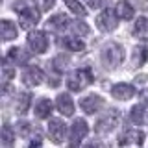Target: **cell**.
Here are the masks:
<instances>
[{
	"instance_id": "obj_8",
	"label": "cell",
	"mask_w": 148,
	"mask_h": 148,
	"mask_svg": "<svg viewBox=\"0 0 148 148\" xmlns=\"http://www.w3.org/2000/svg\"><path fill=\"white\" fill-rule=\"evenodd\" d=\"M43 80H45V72L41 71L39 67H26L24 72H22V82H24V85H28V87L39 85Z\"/></svg>"
},
{
	"instance_id": "obj_20",
	"label": "cell",
	"mask_w": 148,
	"mask_h": 148,
	"mask_svg": "<svg viewBox=\"0 0 148 148\" xmlns=\"http://www.w3.org/2000/svg\"><path fill=\"white\" fill-rule=\"evenodd\" d=\"M148 59V48L145 45H139L133 48V65L135 67H141V65H145Z\"/></svg>"
},
{
	"instance_id": "obj_6",
	"label": "cell",
	"mask_w": 148,
	"mask_h": 148,
	"mask_svg": "<svg viewBox=\"0 0 148 148\" xmlns=\"http://www.w3.org/2000/svg\"><path fill=\"white\" fill-rule=\"evenodd\" d=\"M71 145L72 146H78L82 143V139L89 133V128H87V122L83 119H74L72 122V128H71Z\"/></svg>"
},
{
	"instance_id": "obj_27",
	"label": "cell",
	"mask_w": 148,
	"mask_h": 148,
	"mask_svg": "<svg viewBox=\"0 0 148 148\" xmlns=\"http://www.w3.org/2000/svg\"><path fill=\"white\" fill-rule=\"evenodd\" d=\"M69 63H71V59H69L67 56H56L54 58V69L58 72H63L65 69L69 67Z\"/></svg>"
},
{
	"instance_id": "obj_1",
	"label": "cell",
	"mask_w": 148,
	"mask_h": 148,
	"mask_svg": "<svg viewBox=\"0 0 148 148\" xmlns=\"http://www.w3.org/2000/svg\"><path fill=\"white\" fill-rule=\"evenodd\" d=\"M124 59V48L117 43H108L102 48V65L108 69H117Z\"/></svg>"
},
{
	"instance_id": "obj_17",
	"label": "cell",
	"mask_w": 148,
	"mask_h": 148,
	"mask_svg": "<svg viewBox=\"0 0 148 148\" xmlns=\"http://www.w3.org/2000/svg\"><path fill=\"white\" fill-rule=\"evenodd\" d=\"M50 111H52V102H50L48 98H41V100L35 104V117H37V119L48 117Z\"/></svg>"
},
{
	"instance_id": "obj_16",
	"label": "cell",
	"mask_w": 148,
	"mask_h": 148,
	"mask_svg": "<svg viewBox=\"0 0 148 148\" xmlns=\"http://www.w3.org/2000/svg\"><path fill=\"white\" fill-rule=\"evenodd\" d=\"M30 102H32V92H21V95H17V98H15V111L18 115L26 113L28 108H30Z\"/></svg>"
},
{
	"instance_id": "obj_4",
	"label": "cell",
	"mask_w": 148,
	"mask_h": 148,
	"mask_svg": "<svg viewBox=\"0 0 148 148\" xmlns=\"http://www.w3.org/2000/svg\"><path fill=\"white\" fill-rule=\"evenodd\" d=\"M28 48L35 54H43L48 50V37L45 32L41 30H34L28 34Z\"/></svg>"
},
{
	"instance_id": "obj_22",
	"label": "cell",
	"mask_w": 148,
	"mask_h": 148,
	"mask_svg": "<svg viewBox=\"0 0 148 148\" xmlns=\"http://www.w3.org/2000/svg\"><path fill=\"white\" fill-rule=\"evenodd\" d=\"M117 13L120 18H124V21H130V18L133 17V8L130 6L126 0H122V2L117 4Z\"/></svg>"
},
{
	"instance_id": "obj_10",
	"label": "cell",
	"mask_w": 148,
	"mask_h": 148,
	"mask_svg": "<svg viewBox=\"0 0 148 148\" xmlns=\"http://www.w3.org/2000/svg\"><path fill=\"white\" fill-rule=\"evenodd\" d=\"M18 21H21V26L24 28V30H32V28L39 22V11L34 9V8H24L21 11Z\"/></svg>"
},
{
	"instance_id": "obj_28",
	"label": "cell",
	"mask_w": 148,
	"mask_h": 148,
	"mask_svg": "<svg viewBox=\"0 0 148 148\" xmlns=\"http://www.w3.org/2000/svg\"><path fill=\"white\" fill-rule=\"evenodd\" d=\"M30 132H32L30 122H21V124H18V133H21L22 137H28V135H30Z\"/></svg>"
},
{
	"instance_id": "obj_13",
	"label": "cell",
	"mask_w": 148,
	"mask_h": 148,
	"mask_svg": "<svg viewBox=\"0 0 148 148\" xmlns=\"http://www.w3.org/2000/svg\"><path fill=\"white\" fill-rule=\"evenodd\" d=\"M58 109L59 113L67 115V117H71V115H74V102L72 98L67 95V92H61V95H58Z\"/></svg>"
},
{
	"instance_id": "obj_9",
	"label": "cell",
	"mask_w": 148,
	"mask_h": 148,
	"mask_svg": "<svg viewBox=\"0 0 148 148\" xmlns=\"http://www.w3.org/2000/svg\"><path fill=\"white\" fill-rule=\"evenodd\" d=\"M82 109L85 111V113H89V115H92V113H96L100 108H104V98L102 96H98V95H89V96H83L82 98Z\"/></svg>"
},
{
	"instance_id": "obj_23",
	"label": "cell",
	"mask_w": 148,
	"mask_h": 148,
	"mask_svg": "<svg viewBox=\"0 0 148 148\" xmlns=\"http://www.w3.org/2000/svg\"><path fill=\"white\" fill-rule=\"evenodd\" d=\"M61 43L67 46L69 50H72V52H82L83 48H85V45H83V41L76 39V37H67V39H63Z\"/></svg>"
},
{
	"instance_id": "obj_21",
	"label": "cell",
	"mask_w": 148,
	"mask_h": 148,
	"mask_svg": "<svg viewBox=\"0 0 148 148\" xmlns=\"http://www.w3.org/2000/svg\"><path fill=\"white\" fill-rule=\"evenodd\" d=\"M8 59H11V61L17 63V65H22V63H26L28 54L22 48H11V50H9V54H8Z\"/></svg>"
},
{
	"instance_id": "obj_3",
	"label": "cell",
	"mask_w": 148,
	"mask_h": 148,
	"mask_svg": "<svg viewBox=\"0 0 148 148\" xmlns=\"http://www.w3.org/2000/svg\"><path fill=\"white\" fill-rule=\"evenodd\" d=\"M119 122H120V113L117 109H109V111H106V113L98 119L95 130H96V133L104 135V133L113 132V130L119 126Z\"/></svg>"
},
{
	"instance_id": "obj_5",
	"label": "cell",
	"mask_w": 148,
	"mask_h": 148,
	"mask_svg": "<svg viewBox=\"0 0 148 148\" xmlns=\"http://www.w3.org/2000/svg\"><path fill=\"white\" fill-rule=\"evenodd\" d=\"M96 24L102 32H113L119 26V13L113 11V9H104L96 17Z\"/></svg>"
},
{
	"instance_id": "obj_14",
	"label": "cell",
	"mask_w": 148,
	"mask_h": 148,
	"mask_svg": "<svg viewBox=\"0 0 148 148\" xmlns=\"http://www.w3.org/2000/svg\"><path fill=\"white\" fill-rule=\"evenodd\" d=\"M67 26H69V21H67L65 15H61V13H59V15H54L48 22H46V30L48 32H63Z\"/></svg>"
},
{
	"instance_id": "obj_11",
	"label": "cell",
	"mask_w": 148,
	"mask_h": 148,
	"mask_svg": "<svg viewBox=\"0 0 148 148\" xmlns=\"http://www.w3.org/2000/svg\"><path fill=\"white\" fill-rule=\"evenodd\" d=\"M111 95H113L115 100H130L135 95V87L130 85V83H117L111 89Z\"/></svg>"
},
{
	"instance_id": "obj_12",
	"label": "cell",
	"mask_w": 148,
	"mask_h": 148,
	"mask_svg": "<svg viewBox=\"0 0 148 148\" xmlns=\"http://www.w3.org/2000/svg\"><path fill=\"white\" fill-rule=\"evenodd\" d=\"M143 145L145 143V133L139 132V130H128V132H124L122 135L119 137V145Z\"/></svg>"
},
{
	"instance_id": "obj_30",
	"label": "cell",
	"mask_w": 148,
	"mask_h": 148,
	"mask_svg": "<svg viewBox=\"0 0 148 148\" xmlns=\"http://www.w3.org/2000/svg\"><path fill=\"white\" fill-rule=\"evenodd\" d=\"M11 76H13V74H11V71H9L8 63H4V82H8V80H9Z\"/></svg>"
},
{
	"instance_id": "obj_7",
	"label": "cell",
	"mask_w": 148,
	"mask_h": 148,
	"mask_svg": "<svg viewBox=\"0 0 148 148\" xmlns=\"http://www.w3.org/2000/svg\"><path fill=\"white\" fill-rule=\"evenodd\" d=\"M48 137L52 139L54 143H63L65 137H67V126H65L63 120L59 119H52L48 124Z\"/></svg>"
},
{
	"instance_id": "obj_18",
	"label": "cell",
	"mask_w": 148,
	"mask_h": 148,
	"mask_svg": "<svg viewBox=\"0 0 148 148\" xmlns=\"http://www.w3.org/2000/svg\"><path fill=\"white\" fill-rule=\"evenodd\" d=\"M130 115H132V122H133V124H145L146 119H148L145 106H141V104L133 106L132 111H130Z\"/></svg>"
},
{
	"instance_id": "obj_25",
	"label": "cell",
	"mask_w": 148,
	"mask_h": 148,
	"mask_svg": "<svg viewBox=\"0 0 148 148\" xmlns=\"http://www.w3.org/2000/svg\"><path fill=\"white\" fill-rule=\"evenodd\" d=\"M69 26H71L72 35H80V37H83V35L89 34V26L83 24V22H71Z\"/></svg>"
},
{
	"instance_id": "obj_24",
	"label": "cell",
	"mask_w": 148,
	"mask_h": 148,
	"mask_svg": "<svg viewBox=\"0 0 148 148\" xmlns=\"http://www.w3.org/2000/svg\"><path fill=\"white\" fill-rule=\"evenodd\" d=\"M0 137H2V145L4 146H11L13 141H15V133H13V130L9 128L8 124L2 126V133H0Z\"/></svg>"
},
{
	"instance_id": "obj_2",
	"label": "cell",
	"mask_w": 148,
	"mask_h": 148,
	"mask_svg": "<svg viewBox=\"0 0 148 148\" xmlns=\"http://www.w3.org/2000/svg\"><path fill=\"white\" fill-rule=\"evenodd\" d=\"M92 80H95V76H92L91 69H78V71H74L71 76H69L67 85H69L71 91L78 92V91H83L87 85H91Z\"/></svg>"
},
{
	"instance_id": "obj_31",
	"label": "cell",
	"mask_w": 148,
	"mask_h": 148,
	"mask_svg": "<svg viewBox=\"0 0 148 148\" xmlns=\"http://www.w3.org/2000/svg\"><path fill=\"white\" fill-rule=\"evenodd\" d=\"M87 4H89L91 8H100L102 4H104V0H87Z\"/></svg>"
},
{
	"instance_id": "obj_19",
	"label": "cell",
	"mask_w": 148,
	"mask_h": 148,
	"mask_svg": "<svg viewBox=\"0 0 148 148\" xmlns=\"http://www.w3.org/2000/svg\"><path fill=\"white\" fill-rule=\"evenodd\" d=\"M133 35L139 37V39H148V18L146 17L137 18L135 26H133Z\"/></svg>"
},
{
	"instance_id": "obj_32",
	"label": "cell",
	"mask_w": 148,
	"mask_h": 148,
	"mask_svg": "<svg viewBox=\"0 0 148 148\" xmlns=\"http://www.w3.org/2000/svg\"><path fill=\"white\" fill-rule=\"evenodd\" d=\"M141 98H143V102H145V104L148 106V89H146V91H143V92H141Z\"/></svg>"
},
{
	"instance_id": "obj_26",
	"label": "cell",
	"mask_w": 148,
	"mask_h": 148,
	"mask_svg": "<svg viewBox=\"0 0 148 148\" xmlns=\"http://www.w3.org/2000/svg\"><path fill=\"white\" fill-rule=\"evenodd\" d=\"M65 4H67V8L71 9L74 15H78V17H83V15H85V8H83L78 0H65Z\"/></svg>"
},
{
	"instance_id": "obj_29",
	"label": "cell",
	"mask_w": 148,
	"mask_h": 148,
	"mask_svg": "<svg viewBox=\"0 0 148 148\" xmlns=\"http://www.w3.org/2000/svg\"><path fill=\"white\" fill-rule=\"evenodd\" d=\"M54 2L56 0H37V6H39L41 11H48V9L54 6Z\"/></svg>"
},
{
	"instance_id": "obj_15",
	"label": "cell",
	"mask_w": 148,
	"mask_h": 148,
	"mask_svg": "<svg viewBox=\"0 0 148 148\" xmlns=\"http://www.w3.org/2000/svg\"><path fill=\"white\" fill-rule=\"evenodd\" d=\"M0 35H2V39H4V41H11V39H15V37L18 35L17 26L13 24L11 21H2V22H0Z\"/></svg>"
}]
</instances>
